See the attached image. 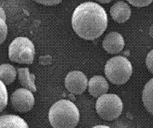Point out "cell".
<instances>
[{
	"label": "cell",
	"mask_w": 153,
	"mask_h": 128,
	"mask_svg": "<svg viewBox=\"0 0 153 128\" xmlns=\"http://www.w3.org/2000/svg\"><path fill=\"white\" fill-rule=\"evenodd\" d=\"M133 73V66L126 57L122 56L110 58L105 64V75L114 85L126 84Z\"/></svg>",
	"instance_id": "3957f363"
},
{
	"label": "cell",
	"mask_w": 153,
	"mask_h": 128,
	"mask_svg": "<svg viewBox=\"0 0 153 128\" xmlns=\"http://www.w3.org/2000/svg\"><path fill=\"white\" fill-rule=\"evenodd\" d=\"M95 108L96 112L102 119L111 121L121 115L123 104L118 96L115 94H105L98 97Z\"/></svg>",
	"instance_id": "5b68a950"
},
{
	"label": "cell",
	"mask_w": 153,
	"mask_h": 128,
	"mask_svg": "<svg viewBox=\"0 0 153 128\" xmlns=\"http://www.w3.org/2000/svg\"><path fill=\"white\" fill-rule=\"evenodd\" d=\"M152 58H153V51L152 50L151 52H149V53L148 54V56H147V58H146V61H145L147 68H148V69H149V72H150L151 73H153Z\"/></svg>",
	"instance_id": "ac0fdd59"
},
{
	"label": "cell",
	"mask_w": 153,
	"mask_h": 128,
	"mask_svg": "<svg viewBox=\"0 0 153 128\" xmlns=\"http://www.w3.org/2000/svg\"><path fill=\"white\" fill-rule=\"evenodd\" d=\"M110 13L113 19L119 23L126 22L131 16V9L126 2L120 1L111 7Z\"/></svg>",
	"instance_id": "9c48e42d"
},
{
	"label": "cell",
	"mask_w": 153,
	"mask_h": 128,
	"mask_svg": "<svg viewBox=\"0 0 153 128\" xmlns=\"http://www.w3.org/2000/svg\"><path fill=\"white\" fill-rule=\"evenodd\" d=\"M17 77V71L13 65L2 64L0 65V80L4 85H10Z\"/></svg>",
	"instance_id": "4fadbf2b"
},
{
	"label": "cell",
	"mask_w": 153,
	"mask_h": 128,
	"mask_svg": "<svg viewBox=\"0 0 153 128\" xmlns=\"http://www.w3.org/2000/svg\"><path fill=\"white\" fill-rule=\"evenodd\" d=\"M18 73L19 82L24 87L23 88L29 90L31 92L37 91V87L34 84L35 75L30 73V69L28 68H19L18 69Z\"/></svg>",
	"instance_id": "7c38bea8"
},
{
	"label": "cell",
	"mask_w": 153,
	"mask_h": 128,
	"mask_svg": "<svg viewBox=\"0 0 153 128\" xmlns=\"http://www.w3.org/2000/svg\"><path fill=\"white\" fill-rule=\"evenodd\" d=\"M0 18H2V20L6 21V18H7V16H6V13L3 10L2 7H0Z\"/></svg>",
	"instance_id": "ffe728a7"
},
{
	"label": "cell",
	"mask_w": 153,
	"mask_h": 128,
	"mask_svg": "<svg viewBox=\"0 0 153 128\" xmlns=\"http://www.w3.org/2000/svg\"><path fill=\"white\" fill-rule=\"evenodd\" d=\"M36 2L39 4L45 5V6H53V5L59 4L61 1L60 0H56H56H53V1H40V0H37Z\"/></svg>",
	"instance_id": "d6986e66"
},
{
	"label": "cell",
	"mask_w": 153,
	"mask_h": 128,
	"mask_svg": "<svg viewBox=\"0 0 153 128\" xmlns=\"http://www.w3.org/2000/svg\"><path fill=\"white\" fill-rule=\"evenodd\" d=\"M111 2V1H100V2H102V3H106V2Z\"/></svg>",
	"instance_id": "7402d4cb"
},
{
	"label": "cell",
	"mask_w": 153,
	"mask_h": 128,
	"mask_svg": "<svg viewBox=\"0 0 153 128\" xmlns=\"http://www.w3.org/2000/svg\"><path fill=\"white\" fill-rule=\"evenodd\" d=\"M91 128H110V127L108 126H105V125H98V126H94Z\"/></svg>",
	"instance_id": "44dd1931"
},
{
	"label": "cell",
	"mask_w": 153,
	"mask_h": 128,
	"mask_svg": "<svg viewBox=\"0 0 153 128\" xmlns=\"http://www.w3.org/2000/svg\"><path fill=\"white\" fill-rule=\"evenodd\" d=\"M0 128H29V126L16 115H4L0 116Z\"/></svg>",
	"instance_id": "8fae6325"
},
{
	"label": "cell",
	"mask_w": 153,
	"mask_h": 128,
	"mask_svg": "<svg viewBox=\"0 0 153 128\" xmlns=\"http://www.w3.org/2000/svg\"><path fill=\"white\" fill-rule=\"evenodd\" d=\"M48 120L53 128H75L79 121V112L71 101L61 100L51 107Z\"/></svg>",
	"instance_id": "7a4b0ae2"
},
{
	"label": "cell",
	"mask_w": 153,
	"mask_h": 128,
	"mask_svg": "<svg viewBox=\"0 0 153 128\" xmlns=\"http://www.w3.org/2000/svg\"><path fill=\"white\" fill-rule=\"evenodd\" d=\"M106 12L100 5L93 2H83L76 7L71 18V25L78 36L92 41L106 30Z\"/></svg>",
	"instance_id": "6da1fadb"
},
{
	"label": "cell",
	"mask_w": 153,
	"mask_h": 128,
	"mask_svg": "<svg viewBox=\"0 0 153 128\" xmlns=\"http://www.w3.org/2000/svg\"><path fill=\"white\" fill-rule=\"evenodd\" d=\"M11 104L17 112L21 113L30 112L34 105V96L30 91L19 88L12 94Z\"/></svg>",
	"instance_id": "8992f818"
},
{
	"label": "cell",
	"mask_w": 153,
	"mask_h": 128,
	"mask_svg": "<svg viewBox=\"0 0 153 128\" xmlns=\"http://www.w3.org/2000/svg\"><path fill=\"white\" fill-rule=\"evenodd\" d=\"M8 102V93L7 88L3 83L0 80V113L7 107Z\"/></svg>",
	"instance_id": "9a60e30c"
},
{
	"label": "cell",
	"mask_w": 153,
	"mask_h": 128,
	"mask_svg": "<svg viewBox=\"0 0 153 128\" xmlns=\"http://www.w3.org/2000/svg\"><path fill=\"white\" fill-rule=\"evenodd\" d=\"M65 87L68 91L75 95H80L87 88V78L80 71H72L66 76L64 80Z\"/></svg>",
	"instance_id": "52a82bcc"
},
{
	"label": "cell",
	"mask_w": 153,
	"mask_h": 128,
	"mask_svg": "<svg viewBox=\"0 0 153 128\" xmlns=\"http://www.w3.org/2000/svg\"><path fill=\"white\" fill-rule=\"evenodd\" d=\"M7 25L6 21L0 18V44L6 40L7 36Z\"/></svg>",
	"instance_id": "2e32d148"
},
{
	"label": "cell",
	"mask_w": 153,
	"mask_h": 128,
	"mask_svg": "<svg viewBox=\"0 0 153 128\" xmlns=\"http://www.w3.org/2000/svg\"><path fill=\"white\" fill-rule=\"evenodd\" d=\"M130 4H132L134 7H144L146 6H149V4H151L152 2V0H147V1H144V0H128V1Z\"/></svg>",
	"instance_id": "e0dca14e"
},
{
	"label": "cell",
	"mask_w": 153,
	"mask_h": 128,
	"mask_svg": "<svg viewBox=\"0 0 153 128\" xmlns=\"http://www.w3.org/2000/svg\"><path fill=\"white\" fill-rule=\"evenodd\" d=\"M88 85V91L89 93L94 97L105 95L109 89V85L107 81L102 76H94L91 78Z\"/></svg>",
	"instance_id": "30bf717a"
},
{
	"label": "cell",
	"mask_w": 153,
	"mask_h": 128,
	"mask_svg": "<svg viewBox=\"0 0 153 128\" xmlns=\"http://www.w3.org/2000/svg\"><path fill=\"white\" fill-rule=\"evenodd\" d=\"M102 46L107 53H117L123 49L125 41L121 34L117 32H111L104 37Z\"/></svg>",
	"instance_id": "ba28073f"
},
{
	"label": "cell",
	"mask_w": 153,
	"mask_h": 128,
	"mask_svg": "<svg viewBox=\"0 0 153 128\" xmlns=\"http://www.w3.org/2000/svg\"><path fill=\"white\" fill-rule=\"evenodd\" d=\"M8 55L10 60L13 62L32 64L35 57L34 45L28 37H16L10 45Z\"/></svg>",
	"instance_id": "277c9868"
},
{
	"label": "cell",
	"mask_w": 153,
	"mask_h": 128,
	"mask_svg": "<svg viewBox=\"0 0 153 128\" xmlns=\"http://www.w3.org/2000/svg\"><path fill=\"white\" fill-rule=\"evenodd\" d=\"M152 90L153 80L151 79L144 86L143 92H142V100H143L144 107L151 114H152Z\"/></svg>",
	"instance_id": "5bb4252c"
}]
</instances>
